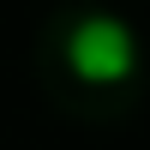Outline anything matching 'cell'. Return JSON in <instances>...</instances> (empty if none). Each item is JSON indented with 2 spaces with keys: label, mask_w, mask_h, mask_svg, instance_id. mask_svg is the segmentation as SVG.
Masks as SVG:
<instances>
[{
  "label": "cell",
  "mask_w": 150,
  "mask_h": 150,
  "mask_svg": "<svg viewBox=\"0 0 150 150\" xmlns=\"http://www.w3.org/2000/svg\"><path fill=\"white\" fill-rule=\"evenodd\" d=\"M60 54H66V72L90 90H126L138 78V30L114 12H84L72 18V30L60 36Z\"/></svg>",
  "instance_id": "1"
}]
</instances>
